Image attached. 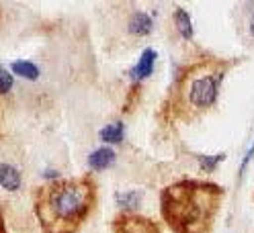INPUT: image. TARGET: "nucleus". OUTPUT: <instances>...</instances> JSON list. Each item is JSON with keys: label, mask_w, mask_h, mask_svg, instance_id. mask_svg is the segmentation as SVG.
<instances>
[{"label": "nucleus", "mask_w": 254, "mask_h": 233, "mask_svg": "<svg viewBox=\"0 0 254 233\" xmlns=\"http://www.w3.org/2000/svg\"><path fill=\"white\" fill-rule=\"evenodd\" d=\"M224 188L205 180H183L162 190L160 205L174 233H209L219 211Z\"/></svg>", "instance_id": "obj_1"}, {"label": "nucleus", "mask_w": 254, "mask_h": 233, "mask_svg": "<svg viewBox=\"0 0 254 233\" xmlns=\"http://www.w3.org/2000/svg\"><path fill=\"white\" fill-rule=\"evenodd\" d=\"M97 188L90 178L58 180L39 188L35 213L43 233H76L90 215Z\"/></svg>", "instance_id": "obj_2"}, {"label": "nucleus", "mask_w": 254, "mask_h": 233, "mask_svg": "<svg viewBox=\"0 0 254 233\" xmlns=\"http://www.w3.org/2000/svg\"><path fill=\"white\" fill-rule=\"evenodd\" d=\"M226 72L228 61L221 59H201L185 68L172 86L170 98L166 102L168 111L183 121H190L193 117L213 108Z\"/></svg>", "instance_id": "obj_3"}, {"label": "nucleus", "mask_w": 254, "mask_h": 233, "mask_svg": "<svg viewBox=\"0 0 254 233\" xmlns=\"http://www.w3.org/2000/svg\"><path fill=\"white\" fill-rule=\"evenodd\" d=\"M113 233H160L158 225L139 215H121L113 225Z\"/></svg>", "instance_id": "obj_4"}, {"label": "nucleus", "mask_w": 254, "mask_h": 233, "mask_svg": "<svg viewBox=\"0 0 254 233\" xmlns=\"http://www.w3.org/2000/svg\"><path fill=\"white\" fill-rule=\"evenodd\" d=\"M156 59H158V53L154 49H144V53H141V57L137 61V66L131 70V80L141 82V80H146V78H150L154 74Z\"/></svg>", "instance_id": "obj_5"}, {"label": "nucleus", "mask_w": 254, "mask_h": 233, "mask_svg": "<svg viewBox=\"0 0 254 233\" xmlns=\"http://www.w3.org/2000/svg\"><path fill=\"white\" fill-rule=\"evenodd\" d=\"M113 164H115V151L111 147H99L88 155V166H90V170H94V172L107 170Z\"/></svg>", "instance_id": "obj_6"}, {"label": "nucleus", "mask_w": 254, "mask_h": 233, "mask_svg": "<svg viewBox=\"0 0 254 233\" xmlns=\"http://www.w3.org/2000/svg\"><path fill=\"white\" fill-rule=\"evenodd\" d=\"M0 186L8 192H17L21 188V174L10 164H0Z\"/></svg>", "instance_id": "obj_7"}, {"label": "nucleus", "mask_w": 254, "mask_h": 233, "mask_svg": "<svg viewBox=\"0 0 254 233\" xmlns=\"http://www.w3.org/2000/svg\"><path fill=\"white\" fill-rule=\"evenodd\" d=\"M152 29H154V21H152L150 14H146V12H135L131 17V21H129V31L133 35H137V37L150 35Z\"/></svg>", "instance_id": "obj_8"}, {"label": "nucleus", "mask_w": 254, "mask_h": 233, "mask_svg": "<svg viewBox=\"0 0 254 233\" xmlns=\"http://www.w3.org/2000/svg\"><path fill=\"white\" fill-rule=\"evenodd\" d=\"M141 198H144V194L139 190H123L115 194V203L123 211H135L141 205Z\"/></svg>", "instance_id": "obj_9"}, {"label": "nucleus", "mask_w": 254, "mask_h": 233, "mask_svg": "<svg viewBox=\"0 0 254 233\" xmlns=\"http://www.w3.org/2000/svg\"><path fill=\"white\" fill-rule=\"evenodd\" d=\"M101 139L105 143L109 145H113V143H121L123 141V137H125V127H123V123H109V125H105L101 129Z\"/></svg>", "instance_id": "obj_10"}, {"label": "nucleus", "mask_w": 254, "mask_h": 233, "mask_svg": "<svg viewBox=\"0 0 254 233\" xmlns=\"http://www.w3.org/2000/svg\"><path fill=\"white\" fill-rule=\"evenodd\" d=\"M172 19H174V25H177V31L181 33V37L193 39V23H190V17H189L187 10L177 8L174 14H172Z\"/></svg>", "instance_id": "obj_11"}, {"label": "nucleus", "mask_w": 254, "mask_h": 233, "mask_svg": "<svg viewBox=\"0 0 254 233\" xmlns=\"http://www.w3.org/2000/svg\"><path fill=\"white\" fill-rule=\"evenodd\" d=\"M10 70L17 76L25 78V80H37V76H39V68L35 64H31V61H25V59H17L10 66Z\"/></svg>", "instance_id": "obj_12"}, {"label": "nucleus", "mask_w": 254, "mask_h": 233, "mask_svg": "<svg viewBox=\"0 0 254 233\" xmlns=\"http://www.w3.org/2000/svg\"><path fill=\"white\" fill-rule=\"evenodd\" d=\"M224 158H226L224 153H219V155H199L197 162H199V166H201L203 172L209 174V172H213V170L217 168V164L224 162Z\"/></svg>", "instance_id": "obj_13"}, {"label": "nucleus", "mask_w": 254, "mask_h": 233, "mask_svg": "<svg viewBox=\"0 0 254 233\" xmlns=\"http://www.w3.org/2000/svg\"><path fill=\"white\" fill-rule=\"evenodd\" d=\"M12 84H14V80H12L10 72L4 66H0V94H8L12 90Z\"/></svg>", "instance_id": "obj_14"}, {"label": "nucleus", "mask_w": 254, "mask_h": 233, "mask_svg": "<svg viewBox=\"0 0 254 233\" xmlns=\"http://www.w3.org/2000/svg\"><path fill=\"white\" fill-rule=\"evenodd\" d=\"M254 158V143L250 145V149L246 151V155H244V158H242V164H240V176L244 174V170H246V166L250 164V160Z\"/></svg>", "instance_id": "obj_15"}, {"label": "nucleus", "mask_w": 254, "mask_h": 233, "mask_svg": "<svg viewBox=\"0 0 254 233\" xmlns=\"http://www.w3.org/2000/svg\"><path fill=\"white\" fill-rule=\"evenodd\" d=\"M250 35L254 37V14H252V19H250Z\"/></svg>", "instance_id": "obj_16"}]
</instances>
